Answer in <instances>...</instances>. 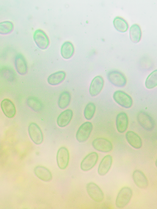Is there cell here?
<instances>
[{"label": "cell", "mask_w": 157, "mask_h": 209, "mask_svg": "<svg viewBox=\"0 0 157 209\" xmlns=\"http://www.w3.org/2000/svg\"><path fill=\"white\" fill-rule=\"evenodd\" d=\"M132 195V191L128 187L122 188L118 192L116 197L115 204L117 207L122 208L129 202Z\"/></svg>", "instance_id": "obj_1"}, {"label": "cell", "mask_w": 157, "mask_h": 209, "mask_svg": "<svg viewBox=\"0 0 157 209\" xmlns=\"http://www.w3.org/2000/svg\"><path fill=\"white\" fill-rule=\"evenodd\" d=\"M113 97L115 101L124 108H130L133 105V100L131 97L123 91H116L114 93Z\"/></svg>", "instance_id": "obj_2"}, {"label": "cell", "mask_w": 157, "mask_h": 209, "mask_svg": "<svg viewBox=\"0 0 157 209\" xmlns=\"http://www.w3.org/2000/svg\"><path fill=\"white\" fill-rule=\"evenodd\" d=\"M107 77L109 81L116 87H124L127 84V80L126 77L119 71L116 70L110 71L108 73Z\"/></svg>", "instance_id": "obj_3"}, {"label": "cell", "mask_w": 157, "mask_h": 209, "mask_svg": "<svg viewBox=\"0 0 157 209\" xmlns=\"http://www.w3.org/2000/svg\"><path fill=\"white\" fill-rule=\"evenodd\" d=\"M93 129L91 122L86 121L78 127L76 134V138L79 142H86L90 136Z\"/></svg>", "instance_id": "obj_4"}, {"label": "cell", "mask_w": 157, "mask_h": 209, "mask_svg": "<svg viewBox=\"0 0 157 209\" xmlns=\"http://www.w3.org/2000/svg\"><path fill=\"white\" fill-rule=\"evenodd\" d=\"M136 118L139 124L145 130L150 131L154 129L155 121L147 112L143 111L139 112L137 115Z\"/></svg>", "instance_id": "obj_5"}, {"label": "cell", "mask_w": 157, "mask_h": 209, "mask_svg": "<svg viewBox=\"0 0 157 209\" xmlns=\"http://www.w3.org/2000/svg\"><path fill=\"white\" fill-rule=\"evenodd\" d=\"M86 190L89 196L95 202L99 203L104 200L103 192L95 183L93 182L88 183L86 185Z\"/></svg>", "instance_id": "obj_6"}, {"label": "cell", "mask_w": 157, "mask_h": 209, "mask_svg": "<svg viewBox=\"0 0 157 209\" xmlns=\"http://www.w3.org/2000/svg\"><path fill=\"white\" fill-rule=\"evenodd\" d=\"M33 39L37 47L40 49H46L49 46V38L45 32L41 29L35 30L33 33Z\"/></svg>", "instance_id": "obj_7"}, {"label": "cell", "mask_w": 157, "mask_h": 209, "mask_svg": "<svg viewBox=\"0 0 157 209\" xmlns=\"http://www.w3.org/2000/svg\"><path fill=\"white\" fill-rule=\"evenodd\" d=\"M92 144L93 147L95 150L102 152H109L113 148L111 142L104 138H96L93 141Z\"/></svg>", "instance_id": "obj_8"}, {"label": "cell", "mask_w": 157, "mask_h": 209, "mask_svg": "<svg viewBox=\"0 0 157 209\" xmlns=\"http://www.w3.org/2000/svg\"><path fill=\"white\" fill-rule=\"evenodd\" d=\"M29 136L32 141L36 144H41L43 140L42 131L39 126L36 123H30L28 128Z\"/></svg>", "instance_id": "obj_9"}, {"label": "cell", "mask_w": 157, "mask_h": 209, "mask_svg": "<svg viewBox=\"0 0 157 209\" xmlns=\"http://www.w3.org/2000/svg\"><path fill=\"white\" fill-rule=\"evenodd\" d=\"M98 155L95 152H91L87 155L82 160L80 168L83 171H88L93 168L97 163Z\"/></svg>", "instance_id": "obj_10"}, {"label": "cell", "mask_w": 157, "mask_h": 209, "mask_svg": "<svg viewBox=\"0 0 157 209\" xmlns=\"http://www.w3.org/2000/svg\"><path fill=\"white\" fill-rule=\"evenodd\" d=\"M56 160L59 167L61 169H65L68 165L69 160V154L68 149L65 147H61L58 150Z\"/></svg>", "instance_id": "obj_11"}, {"label": "cell", "mask_w": 157, "mask_h": 209, "mask_svg": "<svg viewBox=\"0 0 157 209\" xmlns=\"http://www.w3.org/2000/svg\"><path fill=\"white\" fill-rule=\"evenodd\" d=\"M104 80L101 76L95 77L91 82L89 88V93L92 97L98 95L102 90L104 85Z\"/></svg>", "instance_id": "obj_12"}, {"label": "cell", "mask_w": 157, "mask_h": 209, "mask_svg": "<svg viewBox=\"0 0 157 209\" xmlns=\"http://www.w3.org/2000/svg\"><path fill=\"white\" fill-rule=\"evenodd\" d=\"M116 124L117 130L119 133H123L126 131L128 125V118L125 112H121L117 115Z\"/></svg>", "instance_id": "obj_13"}, {"label": "cell", "mask_w": 157, "mask_h": 209, "mask_svg": "<svg viewBox=\"0 0 157 209\" xmlns=\"http://www.w3.org/2000/svg\"><path fill=\"white\" fill-rule=\"evenodd\" d=\"M1 109L5 116L9 118H13L16 113V109L14 104L10 99L6 98L2 100L1 103Z\"/></svg>", "instance_id": "obj_14"}, {"label": "cell", "mask_w": 157, "mask_h": 209, "mask_svg": "<svg viewBox=\"0 0 157 209\" xmlns=\"http://www.w3.org/2000/svg\"><path fill=\"white\" fill-rule=\"evenodd\" d=\"M14 66L17 72L21 75H24L28 71L27 62L24 56L21 54L18 53L14 59Z\"/></svg>", "instance_id": "obj_15"}, {"label": "cell", "mask_w": 157, "mask_h": 209, "mask_svg": "<svg viewBox=\"0 0 157 209\" xmlns=\"http://www.w3.org/2000/svg\"><path fill=\"white\" fill-rule=\"evenodd\" d=\"M125 136L127 142L132 147L137 149L141 148L142 140L136 133L132 131H128L126 133Z\"/></svg>", "instance_id": "obj_16"}, {"label": "cell", "mask_w": 157, "mask_h": 209, "mask_svg": "<svg viewBox=\"0 0 157 209\" xmlns=\"http://www.w3.org/2000/svg\"><path fill=\"white\" fill-rule=\"evenodd\" d=\"M133 181L136 186L139 188L145 189L148 185L147 178L144 173L139 170L134 171L132 174Z\"/></svg>", "instance_id": "obj_17"}, {"label": "cell", "mask_w": 157, "mask_h": 209, "mask_svg": "<svg viewBox=\"0 0 157 209\" xmlns=\"http://www.w3.org/2000/svg\"><path fill=\"white\" fill-rule=\"evenodd\" d=\"M112 156L109 154L105 156L101 160L98 168V172L101 176L105 175L109 171L112 163Z\"/></svg>", "instance_id": "obj_18"}, {"label": "cell", "mask_w": 157, "mask_h": 209, "mask_svg": "<svg viewBox=\"0 0 157 209\" xmlns=\"http://www.w3.org/2000/svg\"><path fill=\"white\" fill-rule=\"evenodd\" d=\"M73 116V112L70 109H67L61 112L57 119L58 125L61 127L67 126L71 121Z\"/></svg>", "instance_id": "obj_19"}, {"label": "cell", "mask_w": 157, "mask_h": 209, "mask_svg": "<svg viewBox=\"0 0 157 209\" xmlns=\"http://www.w3.org/2000/svg\"><path fill=\"white\" fill-rule=\"evenodd\" d=\"M34 172L36 176L42 180L47 182L52 179L51 173L48 169L44 166H36L34 169Z\"/></svg>", "instance_id": "obj_20"}, {"label": "cell", "mask_w": 157, "mask_h": 209, "mask_svg": "<svg viewBox=\"0 0 157 209\" xmlns=\"http://www.w3.org/2000/svg\"><path fill=\"white\" fill-rule=\"evenodd\" d=\"M66 76V74L64 71H59L50 74L47 78V82L51 85H57L64 80Z\"/></svg>", "instance_id": "obj_21"}, {"label": "cell", "mask_w": 157, "mask_h": 209, "mask_svg": "<svg viewBox=\"0 0 157 209\" xmlns=\"http://www.w3.org/2000/svg\"><path fill=\"white\" fill-rule=\"evenodd\" d=\"M74 48L72 44L70 41H66L62 44L60 50L62 56L64 59L71 58L74 53Z\"/></svg>", "instance_id": "obj_22"}, {"label": "cell", "mask_w": 157, "mask_h": 209, "mask_svg": "<svg viewBox=\"0 0 157 209\" xmlns=\"http://www.w3.org/2000/svg\"><path fill=\"white\" fill-rule=\"evenodd\" d=\"M129 35L131 41L134 44L139 42L141 40L142 32L140 28L136 24L132 25L130 27Z\"/></svg>", "instance_id": "obj_23"}, {"label": "cell", "mask_w": 157, "mask_h": 209, "mask_svg": "<svg viewBox=\"0 0 157 209\" xmlns=\"http://www.w3.org/2000/svg\"><path fill=\"white\" fill-rule=\"evenodd\" d=\"M1 75L7 81L12 82L16 77V73L14 69L9 66H4L0 70Z\"/></svg>", "instance_id": "obj_24"}, {"label": "cell", "mask_w": 157, "mask_h": 209, "mask_svg": "<svg viewBox=\"0 0 157 209\" xmlns=\"http://www.w3.org/2000/svg\"><path fill=\"white\" fill-rule=\"evenodd\" d=\"M71 99V95L67 91L63 92L60 95L58 102L59 107L61 109L66 108L69 105Z\"/></svg>", "instance_id": "obj_25"}, {"label": "cell", "mask_w": 157, "mask_h": 209, "mask_svg": "<svg viewBox=\"0 0 157 209\" xmlns=\"http://www.w3.org/2000/svg\"><path fill=\"white\" fill-rule=\"evenodd\" d=\"M113 24L115 29L121 32H125L128 28V25L127 21L117 16L114 18Z\"/></svg>", "instance_id": "obj_26"}, {"label": "cell", "mask_w": 157, "mask_h": 209, "mask_svg": "<svg viewBox=\"0 0 157 209\" xmlns=\"http://www.w3.org/2000/svg\"><path fill=\"white\" fill-rule=\"evenodd\" d=\"M26 103L28 106L36 112L40 111L43 108L41 101L35 97L31 96L28 97Z\"/></svg>", "instance_id": "obj_27"}, {"label": "cell", "mask_w": 157, "mask_h": 209, "mask_svg": "<svg viewBox=\"0 0 157 209\" xmlns=\"http://www.w3.org/2000/svg\"><path fill=\"white\" fill-rule=\"evenodd\" d=\"M145 85L148 89H153L157 86V69L153 70L148 75L145 81Z\"/></svg>", "instance_id": "obj_28"}, {"label": "cell", "mask_w": 157, "mask_h": 209, "mask_svg": "<svg viewBox=\"0 0 157 209\" xmlns=\"http://www.w3.org/2000/svg\"><path fill=\"white\" fill-rule=\"evenodd\" d=\"M96 110V106L94 103L90 102L87 104L84 110V116L88 120H91L94 117Z\"/></svg>", "instance_id": "obj_29"}, {"label": "cell", "mask_w": 157, "mask_h": 209, "mask_svg": "<svg viewBox=\"0 0 157 209\" xmlns=\"http://www.w3.org/2000/svg\"><path fill=\"white\" fill-rule=\"evenodd\" d=\"M14 28V25L12 22L10 21H5L0 23V34L6 35L11 32Z\"/></svg>", "instance_id": "obj_30"}, {"label": "cell", "mask_w": 157, "mask_h": 209, "mask_svg": "<svg viewBox=\"0 0 157 209\" xmlns=\"http://www.w3.org/2000/svg\"><path fill=\"white\" fill-rule=\"evenodd\" d=\"M155 165L156 167H157V159L155 162Z\"/></svg>", "instance_id": "obj_31"}]
</instances>
